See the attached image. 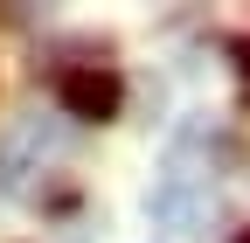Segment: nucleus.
<instances>
[{
	"mask_svg": "<svg viewBox=\"0 0 250 243\" xmlns=\"http://www.w3.org/2000/svg\"><path fill=\"white\" fill-rule=\"evenodd\" d=\"M236 63H243V90H250V35L236 42Z\"/></svg>",
	"mask_w": 250,
	"mask_h": 243,
	"instance_id": "obj_2",
	"label": "nucleus"
},
{
	"mask_svg": "<svg viewBox=\"0 0 250 243\" xmlns=\"http://www.w3.org/2000/svg\"><path fill=\"white\" fill-rule=\"evenodd\" d=\"M229 243H250V229H236V236H229Z\"/></svg>",
	"mask_w": 250,
	"mask_h": 243,
	"instance_id": "obj_3",
	"label": "nucleus"
},
{
	"mask_svg": "<svg viewBox=\"0 0 250 243\" xmlns=\"http://www.w3.org/2000/svg\"><path fill=\"white\" fill-rule=\"evenodd\" d=\"M56 104L70 111V118L104 125V118H118V104H125V83H118V70H104V63H77V70L56 77Z\"/></svg>",
	"mask_w": 250,
	"mask_h": 243,
	"instance_id": "obj_1",
	"label": "nucleus"
}]
</instances>
